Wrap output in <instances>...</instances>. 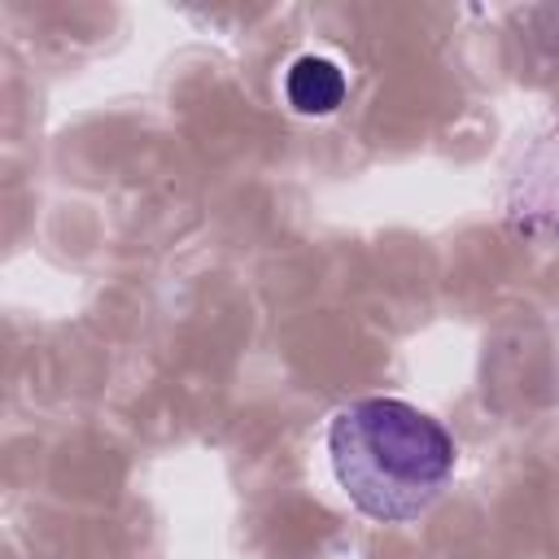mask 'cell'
<instances>
[{"label": "cell", "instance_id": "3957f363", "mask_svg": "<svg viewBox=\"0 0 559 559\" xmlns=\"http://www.w3.org/2000/svg\"><path fill=\"white\" fill-rule=\"evenodd\" d=\"M284 96L297 114H332L345 100V74L328 57H297L284 74Z\"/></svg>", "mask_w": 559, "mask_h": 559}, {"label": "cell", "instance_id": "7a4b0ae2", "mask_svg": "<svg viewBox=\"0 0 559 559\" xmlns=\"http://www.w3.org/2000/svg\"><path fill=\"white\" fill-rule=\"evenodd\" d=\"M515 183H520L515 214L537 227L559 231V131L533 148V157L524 162Z\"/></svg>", "mask_w": 559, "mask_h": 559}, {"label": "cell", "instance_id": "6da1fadb", "mask_svg": "<svg viewBox=\"0 0 559 559\" xmlns=\"http://www.w3.org/2000/svg\"><path fill=\"white\" fill-rule=\"evenodd\" d=\"M328 459L349 502L380 524L424 515L454 476L450 432L397 397L341 406L328 424Z\"/></svg>", "mask_w": 559, "mask_h": 559}]
</instances>
